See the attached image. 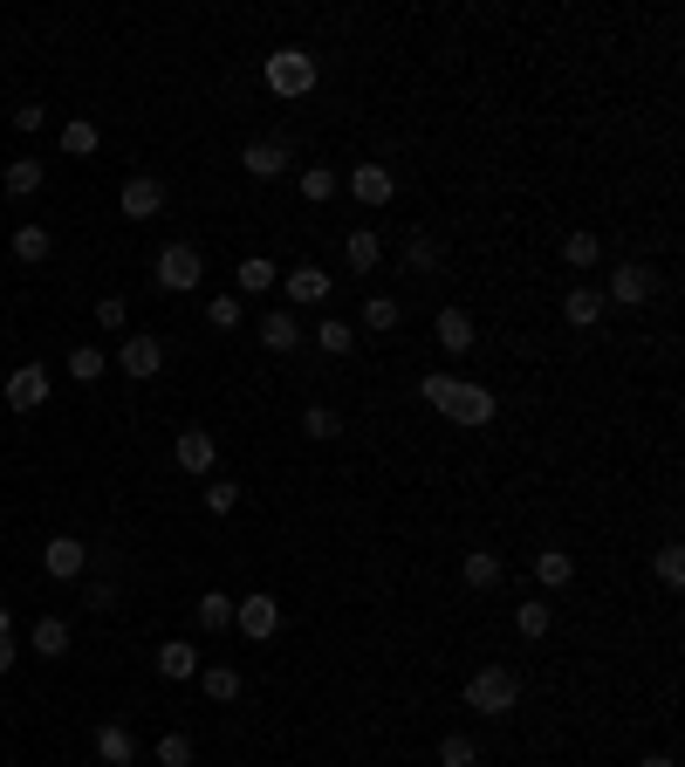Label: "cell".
<instances>
[{"label": "cell", "instance_id": "1", "mask_svg": "<svg viewBox=\"0 0 685 767\" xmlns=\"http://www.w3.org/2000/svg\"><path fill=\"white\" fill-rule=\"evenodd\" d=\"M419 397L432 412H446L453 425H494V412H501V397L487 391V384H466V377H453V371H432V377H419Z\"/></svg>", "mask_w": 685, "mask_h": 767}, {"label": "cell", "instance_id": "2", "mask_svg": "<svg viewBox=\"0 0 685 767\" xmlns=\"http://www.w3.org/2000/svg\"><path fill=\"white\" fill-rule=\"evenodd\" d=\"M261 83H268L281 103L309 97V90H315V55H309V49H295V42H289V49H274V55L261 62Z\"/></svg>", "mask_w": 685, "mask_h": 767}, {"label": "cell", "instance_id": "3", "mask_svg": "<svg viewBox=\"0 0 685 767\" xmlns=\"http://www.w3.org/2000/svg\"><path fill=\"white\" fill-rule=\"evenodd\" d=\"M151 281L165 295H192L199 281H206V254L192 248V240H172V248H158V261H151Z\"/></svg>", "mask_w": 685, "mask_h": 767}, {"label": "cell", "instance_id": "4", "mask_svg": "<svg viewBox=\"0 0 685 767\" xmlns=\"http://www.w3.org/2000/svg\"><path fill=\"white\" fill-rule=\"evenodd\" d=\"M466 706H473V713H487V719L514 713V706H521V678H514L507 665H480V672L466 678Z\"/></svg>", "mask_w": 685, "mask_h": 767}, {"label": "cell", "instance_id": "5", "mask_svg": "<svg viewBox=\"0 0 685 767\" xmlns=\"http://www.w3.org/2000/svg\"><path fill=\"white\" fill-rule=\"evenodd\" d=\"M233 630L248 637V644H268V637L281 630V603H274L268 589H254V596H233Z\"/></svg>", "mask_w": 685, "mask_h": 767}, {"label": "cell", "instance_id": "6", "mask_svg": "<svg viewBox=\"0 0 685 767\" xmlns=\"http://www.w3.org/2000/svg\"><path fill=\"white\" fill-rule=\"evenodd\" d=\"M658 295V274L644 268V261H617L611 268V289H603V302H617V309H644Z\"/></svg>", "mask_w": 685, "mask_h": 767}, {"label": "cell", "instance_id": "7", "mask_svg": "<svg viewBox=\"0 0 685 767\" xmlns=\"http://www.w3.org/2000/svg\"><path fill=\"white\" fill-rule=\"evenodd\" d=\"M42 569H49L56 583H75V576L90 569V542H83V535H49V542H42Z\"/></svg>", "mask_w": 685, "mask_h": 767}, {"label": "cell", "instance_id": "8", "mask_svg": "<svg viewBox=\"0 0 685 767\" xmlns=\"http://www.w3.org/2000/svg\"><path fill=\"white\" fill-rule=\"evenodd\" d=\"M117 371H124V377H138V384H151L158 371H165V343H158V336H124V350H117Z\"/></svg>", "mask_w": 685, "mask_h": 767}, {"label": "cell", "instance_id": "9", "mask_svg": "<svg viewBox=\"0 0 685 767\" xmlns=\"http://www.w3.org/2000/svg\"><path fill=\"white\" fill-rule=\"evenodd\" d=\"M343 192L364 199V206H391V199H397V179H391V165H350Z\"/></svg>", "mask_w": 685, "mask_h": 767}, {"label": "cell", "instance_id": "10", "mask_svg": "<svg viewBox=\"0 0 685 767\" xmlns=\"http://www.w3.org/2000/svg\"><path fill=\"white\" fill-rule=\"evenodd\" d=\"M281 289H289V309H315V302H330V274L302 261V268H281Z\"/></svg>", "mask_w": 685, "mask_h": 767}, {"label": "cell", "instance_id": "11", "mask_svg": "<svg viewBox=\"0 0 685 767\" xmlns=\"http://www.w3.org/2000/svg\"><path fill=\"white\" fill-rule=\"evenodd\" d=\"M117 206H124V220H158V213H165V185H158L151 172H138V179H124Z\"/></svg>", "mask_w": 685, "mask_h": 767}, {"label": "cell", "instance_id": "12", "mask_svg": "<svg viewBox=\"0 0 685 767\" xmlns=\"http://www.w3.org/2000/svg\"><path fill=\"white\" fill-rule=\"evenodd\" d=\"M8 405H14V412H42V405H49V371H42V363L8 371Z\"/></svg>", "mask_w": 685, "mask_h": 767}, {"label": "cell", "instance_id": "13", "mask_svg": "<svg viewBox=\"0 0 685 767\" xmlns=\"http://www.w3.org/2000/svg\"><path fill=\"white\" fill-rule=\"evenodd\" d=\"M240 165H248V179H281V172H289V144H281V138H254L248 151H240Z\"/></svg>", "mask_w": 685, "mask_h": 767}, {"label": "cell", "instance_id": "14", "mask_svg": "<svg viewBox=\"0 0 685 767\" xmlns=\"http://www.w3.org/2000/svg\"><path fill=\"white\" fill-rule=\"evenodd\" d=\"M172 460H179L185 473H199V480H206V473H213V460H220V438L192 425V432H179V446H172Z\"/></svg>", "mask_w": 685, "mask_h": 767}, {"label": "cell", "instance_id": "15", "mask_svg": "<svg viewBox=\"0 0 685 767\" xmlns=\"http://www.w3.org/2000/svg\"><path fill=\"white\" fill-rule=\"evenodd\" d=\"M432 336H439V350H453V356H466V350L480 343V330H473L466 309H439V315H432Z\"/></svg>", "mask_w": 685, "mask_h": 767}, {"label": "cell", "instance_id": "16", "mask_svg": "<svg viewBox=\"0 0 685 767\" xmlns=\"http://www.w3.org/2000/svg\"><path fill=\"white\" fill-rule=\"evenodd\" d=\"M97 760H103V767H131V760H138V734H131L124 719H103V726H97Z\"/></svg>", "mask_w": 685, "mask_h": 767}, {"label": "cell", "instance_id": "17", "mask_svg": "<svg viewBox=\"0 0 685 767\" xmlns=\"http://www.w3.org/2000/svg\"><path fill=\"white\" fill-rule=\"evenodd\" d=\"M261 343H268L274 356L302 350V315H295V309H268V315H261Z\"/></svg>", "mask_w": 685, "mask_h": 767}, {"label": "cell", "instance_id": "18", "mask_svg": "<svg viewBox=\"0 0 685 767\" xmlns=\"http://www.w3.org/2000/svg\"><path fill=\"white\" fill-rule=\"evenodd\" d=\"M233 289H240V295H268V289H281V268H274L268 254H248V261L233 268Z\"/></svg>", "mask_w": 685, "mask_h": 767}, {"label": "cell", "instance_id": "19", "mask_svg": "<svg viewBox=\"0 0 685 767\" xmlns=\"http://www.w3.org/2000/svg\"><path fill=\"white\" fill-rule=\"evenodd\" d=\"M535 583L542 589H570L576 583V555L570 548H535Z\"/></svg>", "mask_w": 685, "mask_h": 767}, {"label": "cell", "instance_id": "20", "mask_svg": "<svg viewBox=\"0 0 685 767\" xmlns=\"http://www.w3.org/2000/svg\"><path fill=\"white\" fill-rule=\"evenodd\" d=\"M562 315H570V330H596V322H603V289H590V281L570 289V295H562Z\"/></svg>", "mask_w": 685, "mask_h": 767}, {"label": "cell", "instance_id": "21", "mask_svg": "<svg viewBox=\"0 0 685 767\" xmlns=\"http://www.w3.org/2000/svg\"><path fill=\"white\" fill-rule=\"evenodd\" d=\"M343 261H350L356 274H377V261H384V240H377V226H356V233L343 240Z\"/></svg>", "mask_w": 685, "mask_h": 767}, {"label": "cell", "instance_id": "22", "mask_svg": "<svg viewBox=\"0 0 685 767\" xmlns=\"http://www.w3.org/2000/svg\"><path fill=\"white\" fill-rule=\"evenodd\" d=\"M42 179H49L42 158H8V172H0V185H8L14 199H34V192H42Z\"/></svg>", "mask_w": 685, "mask_h": 767}, {"label": "cell", "instance_id": "23", "mask_svg": "<svg viewBox=\"0 0 685 767\" xmlns=\"http://www.w3.org/2000/svg\"><path fill=\"white\" fill-rule=\"evenodd\" d=\"M460 576H466V589H501V555L494 548H466V562H460Z\"/></svg>", "mask_w": 685, "mask_h": 767}, {"label": "cell", "instance_id": "24", "mask_svg": "<svg viewBox=\"0 0 685 767\" xmlns=\"http://www.w3.org/2000/svg\"><path fill=\"white\" fill-rule=\"evenodd\" d=\"M28 652H34V658H62V652H69V624H62V617H34V624H28Z\"/></svg>", "mask_w": 685, "mask_h": 767}, {"label": "cell", "instance_id": "25", "mask_svg": "<svg viewBox=\"0 0 685 767\" xmlns=\"http://www.w3.org/2000/svg\"><path fill=\"white\" fill-rule=\"evenodd\" d=\"M158 672H165V678H199V644L192 637L158 644Z\"/></svg>", "mask_w": 685, "mask_h": 767}, {"label": "cell", "instance_id": "26", "mask_svg": "<svg viewBox=\"0 0 685 767\" xmlns=\"http://www.w3.org/2000/svg\"><path fill=\"white\" fill-rule=\"evenodd\" d=\"M315 350H322V356H350V350H356V322L322 315V322H315Z\"/></svg>", "mask_w": 685, "mask_h": 767}, {"label": "cell", "instance_id": "27", "mask_svg": "<svg viewBox=\"0 0 685 767\" xmlns=\"http://www.w3.org/2000/svg\"><path fill=\"white\" fill-rule=\"evenodd\" d=\"M192 617H199V630H233V596L226 589H206L192 603Z\"/></svg>", "mask_w": 685, "mask_h": 767}, {"label": "cell", "instance_id": "28", "mask_svg": "<svg viewBox=\"0 0 685 767\" xmlns=\"http://www.w3.org/2000/svg\"><path fill=\"white\" fill-rule=\"evenodd\" d=\"M397 295H364V315H356V330H371V336H384V330H397Z\"/></svg>", "mask_w": 685, "mask_h": 767}, {"label": "cell", "instance_id": "29", "mask_svg": "<svg viewBox=\"0 0 685 767\" xmlns=\"http://www.w3.org/2000/svg\"><path fill=\"white\" fill-rule=\"evenodd\" d=\"M295 185H302V199H309V206H330V199L343 192V179H336L330 165H309V172H302Z\"/></svg>", "mask_w": 685, "mask_h": 767}, {"label": "cell", "instance_id": "30", "mask_svg": "<svg viewBox=\"0 0 685 767\" xmlns=\"http://www.w3.org/2000/svg\"><path fill=\"white\" fill-rule=\"evenodd\" d=\"M199 685H206V699H220V706L240 699V672L233 665H199Z\"/></svg>", "mask_w": 685, "mask_h": 767}, {"label": "cell", "instance_id": "31", "mask_svg": "<svg viewBox=\"0 0 685 767\" xmlns=\"http://www.w3.org/2000/svg\"><path fill=\"white\" fill-rule=\"evenodd\" d=\"M103 371H110V356H103L97 343H75V350H69V377H75V384H97Z\"/></svg>", "mask_w": 685, "mask_h": 767}, {"label": "cell", "instance_id": "32", "mask_svg": "<svg viewBox=\"0 0 685 767\" xmlns=\"http://www.w3.org/2000/svg\"><path fill=\"white\" fill-rule=\"evenodd\" d=\"M49 248H56V240H49V226H14V261H49Z\"/></svg>", "mask_w": 685, "mask_h": 767}, {"label": "cell", "instance_id": "33", "mask_svg": "<svg viewBox=\"0 0 685 767\" xmlns=\"http://www.w3.org/2000/svg\"><path fill=\"white\" fill-rule=\"evenodd\" d=\"M439 767H480L473 734H446V740H439Z\"/></svg>", "mask_w": 685, "mask_h": 767}, {"label": "cell", "instance_id": "34", "mask_svg": "<svg viewBox=\"0 0 685 767\" xmlns=\"http://www.w3.org/2000/svg\"><path fill=\"white\" fill-rule=\"evenodd\" d=\"M62 151L69 158H90L97 151V124H90V117H69V124H62Z\"/></svg>", "mask_w": 685, "mask_h": 767}, {"label": "cell", "instance_id": "35", "mask_svg": "<svg viewBox=\"0 0 685 767\" xmlns=\"http://www.w3.org/2000/svg\"><path fill=\"white\" fill-rule=\"evenodd\" d=\"M562 261H570V268H596L603 261V240L596 233H570V240H562Z\"/></svg>", "mask_w": 685, "mask_h": 767}, {"label": "cell", "instance_id": "36", "mask_svg": "<svg viewBox=\"0 0 685 767\" xmlns=\"http://www.w3.org/2000/svg\"><path fill=\"white\" fill-rule=\"evenodd\" d=\"M548 624H555L548 603H521V610H514V630H521V637H548Z\"/></svg>", "mask_w": 685, "mask_h": 767}, {"label": "cell", "instance_id": "37", "mask_svg": "<svg viewBox=\"0 0 685 767\" xmlns=\"http://www.w3.org/2000/svg\"><path fill=\"white\" fill-rule=\"evenodd\" d=\"M302 432H309V438H343V418H336L330 405H309V412H302Z\"/></svg>", "mask_w": 685, "mask_h": 767}, {"label": "cell", "instance_id": "38", "mask_svg": "<svg viewBox=\"0 0 685 767\" xmlns=\"http://www.w3.org/2000/svg\"><path fill=\"white\" fill-rule=\"evenodd\" d=\"M432 268H439V248H432L425 233H412L405 240V274H432Z\"/></svg>", "mask_w": 685, "mask_h": 767}, {"label": "cell", "instance_id": "39", "mask_svg": "<svg viewBox=\"0 0 685 767\" xmlns=\"http://www.w3.org/2000/svg\"><path fill=\"white\" fill-rule=\"evenodd\" d=\"M240 507V480H206V514H233Z\"/></svg>", "mask_w": 685, "mask_h": 767}, {"label": "cell", "instance_id": "40", "mask_svg": "<svg viewBox=\"0 0 685 767\" xmlns=\"http://www.w3.org/2000/svg\"><path fill=\"white\" fill-rule=\"evenodd\" d=\"M158 767H192V734H165V740H158Z\"/></svg>", "mask_w": 685, "mask_h": 767}, {"label": "cell", "instance_id": "41", "mask_svg": "<svg viewBox=\"0 0 685 767\" xmlns=\"http://www.w3.org/2000/svg\"><path fill=\"white\" fill-rule=\"evenodd\" d=\"M206 322H213V330H240V295H213V302H206Z\"/></svg>", "mask_w": 685, "mask_h": 767}, {"label": "cell", "instance_id": "42", "mask_svg": "<svg viewBox=\"0 0 685 767\" xmlns=\"http://www.w3.org/2000/svg\"><path fill=\"white\" fill-rule=\"evenodd\" d=\"M658 583H665V589H678V583H685V555H678V542H665V548H658Z\"/></svg>", "mask_w": 685, "mask_h": 767}, {"label": "cell", "instance_id": "43", "mask_svg": "<svg viewBox=\"0 0 685 767\" xmlns=\"http://www.w3.org/2000/svg\"><path fill=\"white\" fill-rule=\"evenodd\" d=\"M124 315H131L124 295H103V302H97V330H124Z\"/></svg>", "mask_w": 685, "mask_h": 767}, {"label": "cell", "instance_id": "44", "mask_svg": "<svg viewBox=\"0 0 685 767\" xmlns=\"http://www.w3.org/2000/svg\"><path fill=\"white\" fill-rule=\"evenodd\" d=\"M42 117H49L42 103H21V110H14V131H42Z\"/></svg>", "mask_w": 685, "mask_h": 767}, {"label": "cell", "instance_id": "45", "mask_svg": "<svg viewBox=\"0 0 685 767\" xmlns=\"http://www.w3.org/2000/svg\"><path fill=\"white\" fill-rule=\"evenodd\" d=\"M90 610H117V583H97V589H90Z\"/></svg>", "mask_w": 685, "mask_h": 767}, {"label": "cell", "instance_id": "46", "mask_svg": "<svg viewBox=\"0 0 685 767\" xmlns=\"http://www.w3.org/2000/svg\"><path fill=\"white\" fill-rule=\"evenodd\" d=\"M21 665V652H14V630H0V672H14Z\"/></svg>", "mask_w": 685, "mask_h": 767}, {"label": "cell", "instance_id": "47", "mask_svg": "<svg viewBox=\"0 0 685 767\" xmlns=\"http://www.w3.org/2000/svg\"><path fill=\"white\" fill-rule=\"evenodd\" d=\"M637 767H678V760H672V754H644Z\"/></svg>", "mask_w": 685, "mask_h": 767}, {"label": "cell", "instance_id": "48", "mask_svg": "<svg viewBox=\"0 0 685 767\" xmlns=\"http://www.w3.org/2000/svg\"><path fill=\"white\" fill-rule=\"evenodd\" d=\"M0 630H14V610H8V603H0Z\"/></svg>", "mask_w": 685, "mask_h": 767}]
</instances>
